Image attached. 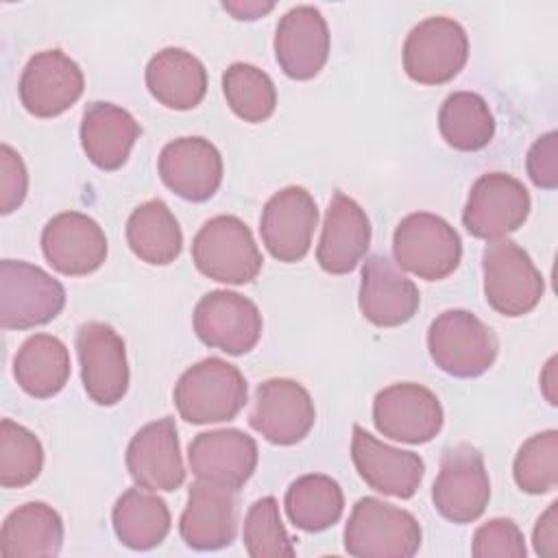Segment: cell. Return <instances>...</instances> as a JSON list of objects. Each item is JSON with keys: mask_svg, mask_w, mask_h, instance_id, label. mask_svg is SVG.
Masks as SVG:
<instances>
[{"mask_svg": "<svg viewBox=\"0 0 558 558\" xmlns=\"http://www.w3.org/2000/svg\"><path fill=\"white\" fill-rule=\"evenodd\" d=\"M44 466V447L39 438L24 425L0 421V484L4 488H22L35 482Z\"/></svg>", "mask_w": 558, "mask_h": 558, "instance_id": "cell-35", "label": "cell"}, {"mask_svg": "<svg viewBox=\"0 0 558 558\" xmlns=\"http://www.w3.org/2000/svg\"><path fill=\"white\" fill-rule=\"evenodd\" d=\"M469 59V37L460 22L432 15L405 37L403 70L421 85H442L460 74Z\"/></svg>", "mask_w": 558, "mask_h": 558, "instance_id": "cell-8", "label": "cell"}, {"mask_svg": "<svg viewBox=\"0 0 558 558\" xmlns=\"http://www.w3.org/2000/svg\"><path fill=\"white\" fill-rule=\"evenodd\" d=\"M222 9L229 11L235 20H259L262 15H266L275 9V2L235 0V2H222Z\"/></svg>", "mask_w": 558, "mask_h": 558, "instance_id": "cell-42", "label": "cell"}, {"mask_svg": "<svg viewBox=\"0 0 558 558\" xmlns=\"http://www.w3.org/2000/svg\"><path fill=\"white\" fill-rule=\"evenodd\" d=\"M527 177L536 187L554 190L558 185V133L541 135L527 150Z\"/></svg>", "mask_w": 558, "mask_h": 558, "instance_id": "cell-40", "label": "cell"}, {"mask_svg": "<svg viewBox=\"0 0 558 558\" xmlns=\"http://www.w3.org/2000/svg\"><path fill=\"white\" fill-rule=\"evenodd\" d=\"M316 225L318 207L314 196L301 185H288L266 201L259 233L275 259L292 264L307 255Z\"/></svg>", "mask_w": 558, "mask_h": 558, "instance_id": "cell-16", "label": "cell"}, {"mask_svg": "<svg viewBox=\"0 0 558 558\" xmlns=\"http://www.w3.org/2000/svg\"><path fill=\"white\" fill-rule=\"evenodd\" d=\"M357 303L368 323L399 327L416 314L421 292L386 255H368L362 266Z\"/></svg>", "mask_w": 558, "mask_h": 558, "instance_id": "cell-23", "label": "cell"}, {"mask_svg": "<svg viewBox=\"0 0 558 558\" xmlns=\"http://www.w3.org/2000/svg\"><path fill=\"white\" fill-rule=\"evenodd\" d=\"M421 538L414 514L379 497L357 499L344 525V549L357 558H410Z\"/></svg>", "mask_w": 558, "mask_h": 558, "instance_id": "cell-2", "label": "cell"}, {"mask_svg": "<svg viewBox=\"0 0 558 558\" xmlns=\"http://www.w3.org/2000/svg\"><path fill=\"white\" fill-rule=\"evenodd\" d=\"M78 133L81 146L96 168L118 170L126 163L142 129L126 109L96 100L85 107Z\"/></svg>", "mask_w": 558, "mask_h": 558, "instance_id": "cell-26", "label": "cell"}, {"mask_svg": "<svg viewBox=\"0 0 558 558\" xmlns=\"http://www.w3.org/2000/svg\"><path fill=\"white\" fill-rule=\"evenodd\" d=\"M118 541L137 551L157 547L170 532L168 504L155 490L135 486L124 490L111 512Z\"/></svg>", "mask_w": 558, "mask_h": 558, "instance_id": "cell-30", "label": "cell"}, {"mask_svg": "<svg viewBox=\"0 0 558 558\" xmlns=\"http://www.w3.org/2000/svg\"><path fill=\"white\" fill-rule=\"evenodd\" d=\"M192 325L201 342L229 355L248 353L264 329L257 305L229 290L207 292L194 307Z\"/></svg>", "mask_w": 558, "mask_h": 558, "instance_id": "cell-12", "label": "cell"}, {"mask_svg": "<svg viewBox=\"0 0 558 558\" xmlns=\"http://www.w3.org/2000/svg\"><path fill=\"white\" fill-rule=\"evenodd\" d=\"M392 253L395 262L408 272L427 281H440L458 268L462 240L445 218L429 211H414L397 225Z\"/></svg>", "mask_w": 558, "mask_h": 558, "instance_id": "cell-6", "label": "cell"}, {"mask_svg": "<svg viewBox=\"0 0 558 558\" xmlns=\"http://www.w3.org/2000/svg\"><path fill=\"white\" fill-rule=\"evenodd\" d=\"M490 499V480L477 447L460 442L440 458V469L432 486V501L440 517L451 523L480 519Z\"/></svg>", "mask_w": 558, "mask_h": 558, "instance_id": "cell-9", "label": "cell"}, {"mask_svg": "<svg viewBox=\"0 0 558 558\" xmlns=\"http://www.w3.org/2000/svg\"><path fill=\"white\" fill-rule=\"evenodd\" d=\"M442 405L438 397L414 381L390 384L375 395L373 423L386 438L423 445L442 429Z\"/></svg>", "mask_w": 558, "mask_h": 558, "instance_id": "cell-11", "label": "cell"}, {"mask_svg": "<svg viewBox=\"0 0 558 558\" xmlns=\"http://www.w3.org/2000/svg\"><path fill=\"white\" fill-rule=\"evenodd\" d=\"M65 307V288L44 268L4 259L0 264V325L31 329L50 323Z\"/></svg>", "mask_w": 558, "mask_h": 558, "instance_id": "cell-7", "label": "cell"}, {"mask_svg": "<svg viewBox=\"0 0 558 558\" xmlns=\"http://www.w3.org/2000/svg\"><path fill=\"white\" fill-rule=\"evenodd\" d=\"M329 46L327 22L312 4L292 7L277 24L275 59L294 81L314 78L329 59Z\"/></svg>", "mask_w": 558, "mask_h": 558, "instance_id": "cell-20", "label": "cell"}, {"mask_svg": "<svg viewBox=\"0 0 558 558\" xmlns=\"http://www.w3.org/2000/svg\"><path fill=\"white\" fill-rule=\"evenodd\" d=\"M371 246V220L362 205L344 192H333L325 211L316 259L329 275L351 272Z\"/></svg>", "mask_w": 558, "mask_h": 558, "instance_id": "cell-24", "label": "cell"}, {"mask_svg": "<svg viewBox=\"0 0 558 558\" xmlns=\"http://www.w3.org/2000/svg\"><path fill=\"white\" fill-rule=\"evenodd\" d=\"M512 473L523 493H551L558 486V432L545 429L527 438L517 451Z\"/></svg>", "mask_w": 558, "mask_h": 558, "instance_id": "cell-36", "label": "cell"}, {"mask_svg": "<svg viewBox=\"0 0 558 558\" xmlns=\"http://www.w3.org/2000/svg\"><path fill=\"white\" fill-rule=\"evenodd\" d=\"M126 469L133 482L148 490H177L185 482L177 423L170 416L135 432L126 447Z\"/></svg>", "mask_w": 558, "mask_h": 558, "instance_id": "cell-22", "label": "cell"}, {"mask_svg": "<svg viewBox=\"0 0 558 558\" xmlns=\"http://www.w3.org/2000/svg\"><path fill=\"white\" fill-rule=\"evenodd\" d=\"M534 551L543 558L558 556V501H551L534 525Z\"/></svg>", "mask_w": 558, "mask_h": 558, "instance_id": "cell-41", "label": "cell"}, {"mask_svg": "<svg viewBox=\"0 0 558 558\" xmlns=\"http://www.w3.org/2000/svg\"><path fill=\"white\" fill-rule=\"evenodd\" d=\"M159 177L177 196L203 203L211 198L222 183L220 150L205 137H179L159 153Z\"/></svg>", "mask_w": 558, "mask_h": 558, "instance_id": "cell-19", "label": "cell"}, {"mask_svg": "<svg viewBox=\"0 0 558 558\" xmlns=\"http://www.w3.org/2000/svg\"><path fill=\"white\" fill-rule=\"evenodd\" d=\"M70 371L68 347L50 333L26 338L13 357V377L17 386L35 399L59 395L70 379Z\"/></svg>", "mask_w": 558, "mask_h": 558, "instance_id": "cell-29", "label": "cell"}, {"mask_svg": "<svg viewBox=\"0 0 558 558\" xmlns=\"http://www.w3.org/2000/svg\"><path fill=\"white\" fill-rule=\"evenodd\" d=\"M174 405L192 425L231 421L246 405L248 388L238 366L220 357L192 364L174 386Z\"/></svg>", "mask_w": 558, "mask_h": 558, "instance_id": "cell-1", "label": "cell"}, {"mask_svg": "<svg viewBox=\"0 0 558 558\" xmlns=\"http://www.w3.org/2000/svg\"><path fill=\"white\" fill-rule=\"evenodd\" d=\"M286 514L303 532H323L338 523L344 510L340 484L323 473L296 477L286 490Z\"/></svg>", "mask_w": 558, "mask_h": 558, "instance_id": "cell-32", "label": "cell"}, {"mask_svg": "<svg viewBox=\"0 0 558 558\" xmlns=\"http://www.w3.org/2000/svg\"><path fill=\"white\" fill-rule=\"evenodd\" d=\"M192 259L198 272L231 286L251 283L264 264L246 222L227 214L209 218L198 229L192 240Z\"/></svg>", "mask_w": 558, "mask_h": 558, "instance_id": "cell-3", "label": "cell"}, {"mask_svg": "<svg viewBox=\"0 0 558 558\" xmlns=\"http://www.w3.org/2000/svg\"><path fill=\"white\" fill-rule=\"evenodd\" d=\"M46 262L61 275L81 277L98 270L107 259V238L100 225L81 211L52 216L41 231Z\"/></svg>", "mask_w": 558, "mask_h": 558, "instance_id": "cell-18", "label": "cell"}, {"mask_svg": "<svg viewBox=\"0 0 558 558\" xmlns=\"http://www.w3.org/2000/svg\"><path fill=\"white\" fill-rule=\"evenodd\" d=\"M63 545V521L59 512L44 501L17 506L2 523V558H41L57 556Z\"/></svg>", "mask_w": 558, "mask_h": 558, "instance_id": "cell-28", "label": "cell"}, {"mask_svg": "<svg viewBox=\"0 0 558 558\" xmlns=\"http://www.w3.org/2000/svg\"><path fill=\"white\" fill-rule=\"evenodd\" d=\"M556 388H558V384H556V355H554V357H549V362L545 364V368H543V373H541V390H543L545 399H547L551 405L558 403Z\"/></svg>", "mask_w": 558, "mask_h": 558, "instance_id": "cell-43", "label": "cell"}, {"mask_svg": "<svg viewBox=\"0 0 558 558\" xmlns=\"http://www.w3.org/2000/svg\"><path fill=\"white\" fill-rule=\"evenodd\" d=\"M242 541L253 558H290L294 556V545L292 538L288 536L281 514H279V504L272 495L257 499L246 517H244V530H242Z\"/></svg>", "mask_w": 558, "mask_h": 558, "instance_id": "cell-37", "label": "cell"}, {"mask_svg": "<svg viewBox=\"0 0 558 558\" xmlns=\"http://www.w3.org/2000/svg\"><path fill=\"white\" fill-rule=\"evenodd\" d=\"M85 76L81 65L63 50L35 52L22 70L17 94L22 107L35 118H57L83 94Z\"/></svg>", "mask_w": 558, "mask_h": 558, "instance_id": "cell-14", "label": "cell"}, {"mask_svg": "<svg viewBox=\"0 0 558 558\" xmlns=\"http://www.w3.org/2000/svg\"><path fill=\"white\" fill-rule=\"evenodd\" d=\"M427 349L434 364L451 377L484 375L499 351L493 329L466 310L438 314L427 329Z\"/></svg>", "mask_w": 558, "mask_h": 558, "instance_id": "cell-4", "label": "cell"}, {"mask_svg": "<svg viewBox=\"0 0 558 558\" xmlns=\"http://www.w3.org/2000/svg\"><path fill=\"white\" fill-rule=\"evenodd\" d=\"M438 131L451 148L473 153L490 144L495 135V118L480 94L453 92L440 105Z\"/></svg>", "mask_w": 558, "mask_h": 558, "instance_id": "cell-33", "label": "cell"}, {"mask_svg": "<svg viewBox=\"0 0 558 558\" xmlns=\"http://www.w3.org/2000/svg\"><path fill=\"white\" fill-rule=\"evenodd\" d=\"M484 296L501 316H525L543 299L545 279L532 257L510 238L486 244L482 253Z\"/></svg>", "mask_w": 558, "mask_h": 558, "instance_id": "cell-5", "label": "cell"}, {"mask_svg": "<svg viewBox=\"0 0 558 558\" xmlns=\"http://www.w3.org/2000/svg\"><path fill=\"white\" fill-rule=\"evenodd\" d=\"M28 192V172L17 150L9 144L0 146V211H15Z\"/></svg>", "mask_w": 558, "mask_h": 558, "instance_id": "cell-39", "label": "cell"}, {"mask_svg": "<svg viewBox=\"0 0 558 558\" xmlns=\"http://www.w3.org/2000/svg\"><path fill=\"white\" fill-rule=\"evenodd\" d=\"M146 87L163 107L187 111L205 98L207 70L192 52L163 48L146 65Z\"/></svg>", "mask_w": 558, "mask_h": 558, "instance_id": "cell-27", "label": "cell"}, {"mask_svg": "<svg viewBox=\"0 0 558 558\" xmlns=\"http://www.w3.org/2000/svg\"><path fill=\"white\" fill-rule=\"evenodd\" d=\"M530 205V192L519 179L506 172H486L471 185L462 222L473 238L493 242L523 227Z\"/></svg>", "mask_w": 558, "mask_h": 558, "instance_id": "cell-10", "label": "cell"}, {"mask_svg": "<svg viewBox=\"0 0 558 558\" xmlns=\"http://www.w3.org/2000/svg\"><path fill=\"white\" fill-rule=\"evenodd\" d=\"M238 527V506L233 490L209 482H194L181 512L179 532L187 547L214 551L231 545Z\"/></svg>", "mask_w": 558, "mask_h": 558, "instance_id": "cell-25", "label": "cell"}, {"mask_svg": "<svg viewBox=\"0 0 558 558\" xmlns=\"http://www.w3.org/2000/svg\"><path fill=\"white\" fill-rule=\"evenodd\" d=\"M351 460L373 490L399 499H410L425 475V462L418 453L390 447L360 425H353Z\"/></svg>", "mask_w": 558, "mask_h": 558, "instance_id": "cell-21", "label": "cell"}, {"mask_svg": "<svg viewBox=\"0 0 558 558\" xmlns=\"http://www.w3.org/2000/svg\"><path fill=\"white\" fill-rule=\"evenodd\" d=\"M126 242L142 262L166 266L181 255L183 233L170 207L161 198H150L131 211Z\"/></svg>", "mask_w": 558, "mask_h": 558, "instance_id": "cell-31", "label": "cell"}, {"mask_svg": "<svg viewBox=\"0 0 558 558\" xmlns=\"http://www.w3.org/2000/svg\"><path fill=\"white\" fill-rule=\"evenodd\" d=\"M314 421V401L296 379L270 377L257 386L248 423L268 442L296 445L310 434Z\"/></svg>", "mask_w": 558, "mask_h": 558, "instance_id": "cell-15", "label": "cell"}, {"mask_svg": "<svg viewBox=\"0 0 558 558\" xmlns=\"http://www.w3.org/2000/svg\"><path fill=\"white\" fill-rule=\"evenodd\" d=\"M257 442L235 427L201 432L187 447L190 471L196 480L240 490L257 469Z\"/></svg>", "mask_w": 558, "mask_h": 558, "instance_id": "cell-17", "label": "cell"}, {"mask_svg": "<svg viewBox=\"0 0 558 558\" xmlns=\"http://www.w3.org/2000/svg\"><path fill=\"white\" fill-rule=\"evenodd\" d=\"M471 554L475 558H525V538L512 519H490L473 534Z\"/></svg>", "mask_w": 558, "mask_h": 558, "instance_id": "cell-38", "label": "cell"}, {"mask_svg": "<svg viewBox=\"0 0 558 558\" xmlns=\"http://www.w3.org/2000/svg\"><path fill=\"white\" fill-rule=\"evenodd\" d=\"M222 92L231 111L244 122L257 124L275 113V83L264 70L253 63H231L222 74Z\"/></svg>", "mask_w": 558, "mask_h": 558, "instance_id": "cell-34", "label": "cell"}, {"mask_svg": "<svg viewBox=\"0 0 558 558\" xmlns=\"http://www.w3.org/2000/svg\"><path fill=\"white\" fill-rule=\"evenodd\" d=\"M76 353L87 397L98 405H116L129 390L126 347L118 331L100 320L76 329Z\"/></svg>", "mask_w": 558, "mask_h": 558, "instance_id": "cell-13", "label": "cell"}]
</instances>
